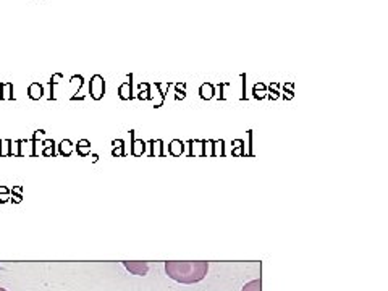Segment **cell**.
Segmentation results:
<instances>
[{
    "label": "cell",
    "instance_id": "1",
    "mask_svg": "<svg viewBox=\"0 0 388 291\" xmlns=\"http://www.w3.org/2000/svg\"><path fill=\"white\" fill-rule=\"evenodd\" d=\"M209 272L207 260H167L165 274L183 285H193L206 278Z\"/></svg>",
    "mask_w": 388,
    "mask_h": 291
},
{
    "label": "cell",
    "instance_id": "2",
    "mask_svg": "<svg viewBox=\"0 0 388 291\" xmlns=\"http://www.w3.org/2000/svg\"><path fill=\"white\" fill-rule=\"evenodd\" d=\"M89 94L94 100H100L105 94V81L104 76L100 74H94L91 81H89Z\"/></svg>",
    "mask_w": 388,
    "mask_h": 291
},
{
    "label": "cell",
    "instance_id": "3",
    "mask_svg": "<svg viewBox=\"0 0 388 291\" xmlns=\"http://www.w3.org/2000/svg\"><path fill=\"white\" fill-rule=\"evenodd\" d=\"M121 264H123V267L129 274L138 275V276H144L149 272V264L144 260H123Z\"/></svg>",
    "mask_w": 388,
    "mask_h": 291
},
{
    "label": "cell",
    "instance_id": "4",
    "mask_svg": "<svg viewBox=\"0 0 388 291\" xmlns=\"http://www.w3.org/2000/svg\"><path fill=\"white\" fill-rule=\"evenodd\" d=\"M128 78H129V81L120 84V88H118V96H120L121 100H131L133 99V82H131L133 74H128Z\"/></svg>",
    "mask_w": 388,
    "mask_h": 291
},
{
    "label": "cell",
    "instance_id": "5",
    "mask_svg": "<svg viewBox=\"0 0 388 291\" xmlns=\"http://www.w3.org/2000/svg\"><path fill=\"white\" fill-rule=\"evenodd\" d=\"M185 152V142L181 140H173L168 144V154L172 157H180Z\"/></svg>",
    "mask_w": 388,
    "mask_h": 291
},
{
    "label": "cell",
    "instance_id": "6",
    "mask_svg": "<svg viewBox=\"0 0 388 291\" xmlns=\"http://www.w3.org/2000/svg\"><path fill=\"white\" fill-rule=\"evenodd\" d=\"M28 96L29 99L32 100H39L40 97L44 96V88L40 82H31V84L28 86Z\"/></svg>",
    "mask_w": 388,
    "mask_h": 291
},
{
    "label": "cell",
    "instance_id": "7",
    "mask_svg": "<svg viewBox=\"0 0 388 291\" xmlns=\"http://www.w3.org/2000/svg\"><path fill=\"white\" fill-rule=\"evenodd\" d=\"M131 133V140H133V146H131V154L134 156V157H141L142 154H144V150H146V142L144 141H136L134 140V131H129Z\"/></svg>",
    "mask_w": 388,
    "mask_h": 291
},
{
    "label": "cell",
    "instance_id": "8",
    "mask_svg": "<svg viewBox=\"0 0 388 291\" xmlns=\"http://www.w3.org/2000/svg\"><path fill=\"white\" fill-rule=\"evenodd\" d=\"M13 100V84L11 82H0V100Z\"/></svg>",
    "mask_w": 388,
    "mask_h": 291
},
{
    "label": "cell",
    "instance_id": "9",
    "mask_svg": "<svg viewBox=\"0 0 388 291\" xmlns=\"http://www.w3.org/2000/svg\"><path fill=\"white\" fill-rule=\"evenodd\" d=\"M214 94H215V88L212 82H204V84L199 88V96L204 100H210L214 97Z\"/></svg>",
    "mask_w": 388,
    "mask_h": 291
},
{
    "label": "cell",
    "instance_id": "10",
    "mask_svg": "<svg viewBox=\"0 0 388 291\" xmlns=\"http://www.w3.org/2000/svg\"><path fill=\"white\" fill-rule=\"evenodd\" d=\"M73 150H74V144L70 140H63L58 146V154L62 157H70L73 154Z\"/></svg>",
    "mask_w": 388,
    "mask_h": 291
},
{
    "label": "cell",
    "instance_id": "11",
    "mask_svg": "<svg viewBox=\"0 0 388 291\" xmlns=\"http://www.w3.org/2000/svg\"><path fill=\"white\" fill-rule=\"evenodd\" d=\"M149 144H151V148H152V150H151V157H163L165 156V152H163V141L162 140H151L149 141Z\"/></svg>",
    "mask_w": 388,
    "mask_h": 291
},
{
    "label": "cell",
    "instance_id": "12",
    "mask_svg": "<svg viewBox=\"0 0 388 291\" xmlns=\"http://www.w3.org/2000/svg\"><path fill=\"white\" fill-rule=\"evenodd\" d=\"M74 150L78 152L79 157H87L91 152V141L87 140H81L76 146H74Z\"/></svg>",
    "mask_w": 388,
    "mask_h": 291
},
{
    "label": "cell",
    "instance_id": "13",
    "mask_svg": "<svg viewBox=\"0 0 388 291\" xmlns=\"http://www.w3.org/2000/svg\"><path fill=\"white\" fill-rule=\"evenodd\" d=\"M112 144L115 146L113 150H112V156H113V157H125V156H126V152H125V141H123V140H117V141H113Z\"/></svg>",
    "mask_w": 388,
    "mask_h": 291
},
{
    "label": "cell",
    "instance_id": "14",
    "mask_svg": "<svg viewBox=\"0 0 388 291\" xmlns=\"http://www.w3.org/2000/svg\"><path fill=\"white\" fill-rule=\"evenodd\" d=\"M42 146H44V150H42L44 157H53V156H55V142H53V140L42 141Z\"/></svg>",
    "mask_w": 388,
    "mask_h": 291
},
{
    "label": "cell",
    "instance_id": "15",
    "mask_svg": "<svg viewBox=\"0 0 388 291\" xmlns=\"http://www.w3.org/2000/svg\"><path fill=\"white\" fill-rule=\"evenodd\" d=\"M0 157H13L11 156V140H0Z\"/></svg>",
    "mask_w": 388,
    "mask_h": 291
},
{
    "label": "cell",
    "instance_id": "16",
    "mask_svg": "<svg viewBox=\"0 0 388 291\" xmlns=\"http://www.w3.org/2000/svg\"><path fill=\"white\" fill-rule=\"evenodd\" d=\"M241 291H262V282H261V278L248 282L246 285L241 288Z\"/></svg>",
    "mask_w": 388,
    "mask_h": 291
},
{
    "label": "cell",
    "instance_id": "17",
    "mask_svg": "<svg viewBox=\"0 0 388 291\" xmlns=\"http://www.w3.org/2000/svg\"><path fill=\"white\" fill-rule=\"evenodd\" d=\"M149 88H151V84H149V82H141V84H139V89H141V91H139V99L141 100H149V99H151V94H149Z\"/></svg>",
    "mask_w": 388,
    "mask_h": 291
},
{
    "label": "cell",
    "instance_id": "18",
    "mask_svg": "<svg viewBox=\"0 0 388 291\" xmlns=\"http://www.w3.org/2000/svg\"><path fill=\"white\" fill-rule=\"evenodd\" d=\"M62 78H63L62 73H55V74H53L52 78H50V97H49L50 100H55V96H53V88L58 84L60 80H62Z\"/></svg>",
    "mask_w": 388,
    "mask_h": 291
},
{
    "label": "cell",
    "instance_id": "19",
    "mask_svg": "<svg viewBox=\"0 0 388 291\" xmlns=\"http://www.w3.org/2000/svg\"><path fill=\"white\" fill-rule=\"evenodd\" d=\"M11 194H13V198H11V200L13 202H21L23 200V196H21V192H23V186H13V190L10 191Z\"/></svg>",
    "mask_w": 388,
    "mask_h": 291
},
{
    "label": "cell",
    "instance_id": "20",
    "mask_svg": "<svg viewBox=\"0 0 388 291\" xmlns=\"http://www.w3.org/2000/svg\"><path fill=\"white\" fill-rule=\"evenodd\" d=\"M253 94H254L256 99H264L265 97V84L264 82H257V84L254 86V89H253Z\"/></svg>",
    "mask_w": 388,
    "mask_h": 291
},
{
    "label": "cell",
    "instance_id": "21",
    "mask_svg": "<svg viewBox=\"0 0 388 291\" xmlns=\"http://www.w3.org/2000/svg\"><path fill=\"white\" fill-rule=\"evenodd\" d=\"M10 198V190L6 186H0V202H6Z\"/></svg>",
    "mask_w": 388,
    "mask_h": 291
},
{
    "label": "cell",
    "instance_id": "22",
    "mask_svg": "<svg viewBox=\"0 0 388 291\" xmlns=\"http://www.w3.org/2000/svg\"><path fill=\"white\" fill-rule=\"evenodd\" d=\"M235 142L238 144V149L233 150V156H244V152H243V144H244V141H243V140H236Z\"/></svg>",
    "mask_w": 388,
    "mask_h": 291
},
{
    "label": "cell",
    "instance_id": "23",
    "mask_svg": "<svg viewBox=\"0 0 388 291\" xmlns=\"http://www.w3.org/2000/svg\"><path fill=\"white\" fill-rule=\"evenodd\" d=\"M293 86H295L293 82L285 84V88H287V96H285V97H287V99H293V97H295V92H293Z\"/></svg>",
    "mask_w": 388,
    "mask_h": 291
},
{
    "label": "cell",
    "instance_id": "24",
    "mask_svg": "<svg viewBox=\"0 0 388 291\" xmlns=\"http://www.w3.org/2000/svg\"><path fill=\"white\" fill-rule=\"evenodd\" d=\"M99 160V156L97 154H92V162H97Z\"/></svg>",
    "mask_w": 388,
    "mask_h": 291
},
{
    "label": "cell",
    "instance_id": "25",
    "mask_svg": "<svg viewBox=\"0 0 388 291\" xmlns=\"http://www.w3.org/2000/svg\"><path fill=\"white\" fill-rule=\"evenodd\" d=\"M0 291H8V290H5V288H2V286H0Z\"/></svg>",
    "mask_w": 388,
    "mask_h": 291
}]
</instances>
